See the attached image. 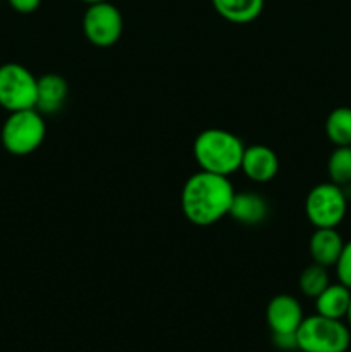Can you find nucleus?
Returning <instances> with one entry per match:
<instances>
[{
    "label": "nucleus",
    "mask_w": 351,
    "mask_h": 352,
    "mask_svg": "<svg viewBox=\"0 0 351 352\" xmlns=\"http://www.w3.org/2000/svg\"><path fill=\"white\" fill-rule=\"evenodd\" d=\"M234 195L236 191L229 177L200 170L182 186V213L195 226H212L229 215Z\"/></svg>",
    "instance_id": "obj_1"
},
{
    "label": "nucleus",
    "mask_w": 351,
    "mask_h": 352,
    "mask_svg": "<svg viewBox=\"0 0 351 352\" xmlns=\"http://www.w3.org/2000/svg\"><path fill=\"white\" fill-rule=\"evenodd\" d=\"M243 153V141L224 129L202 131L193 143V155L200 168L226 177L240 170Z\"/></svg>",
    "instance_id": "obj_2"
},
{
    "label": "nucleus",
    "mask_w": 351,
    "mask_h": 352,
    "mask_svg": "<svg viewBox=\"0 0 351 352\" xmlns=\"http://www.w3.org/2000/svg\"><path fill=\"white\" fill-rule=\"evenodd\" d=\"M298 351L305 352H346L351 346V330L343 320L313 315L303 318L296 330Z\"/></svg>",
    "instance_id": "obj_3"
},
{
    "label": "nucleus",
    "mask_w": 351,
    "mask_h": 352,
    "mask_svg": "<svg viewBox=\"0 0 351 352\" xmlns=\"http://www.w3.org/2000/svg\"><path fill=\"white\" fill-rule=\"evenodd\" d=\"M47 134V126L36 109L17 110L10 112L2 126V144L9 153L24 157L41 146Z\"/></svg>",
    "instance_id": "obj_4"
},
{
    "label": "nucleus",
    "mask_w": 351,
    "mask_h": 352,
    "mask_svg": "<svg viewBox=\"0 0 351 352\" xmlns=\"http://www.w3.org/2000/svg\"><path fill=\"white\" fill-rule=\"evenodd\" d=\"M38 79L24 65L9 62L0 65V107L7 112L34 109Z\"/></svg>",
    "instance_id": "obj_5"
},
{
    "label": "nucleus",
    "mask_w": 351,
    "mask_h": 352,
    "mask_svg": "<svg viewBox=\"0 0 351 352\" xmlns=\"http://www.w3.org/2000/svg\"><path fill=\"white\" fill-rule=\"evenodd\" d=\"M348 210V196L341 186L323 182L308 192L305 201L306 219L317 229L334 227L343 222Z\"/></svg>",
    "instance_id": "obj_6"
},
{
    "label": "nucleus",
    "mask_w": 351,
    "mask_h": 352,
    "mask_svg": "<svg viewBox=\"0 0 351 352\" xmlns=\"http://www.w3.org/2000/svg\"><path fill=\"white\" fill-rule=\"evenodd\" d=\"M123 14L114 3H92L83 16V31L86 40L95 47H112L123 34Z\"/></svg>",
    "instance_id": "obj_7"
},
{
    "label": "nucleus",
    "mask_w": 351,
    "mask_h": 352,
    "mask_svg": "<svg viewBox=\"0 0 351 352\" xmlns=\"http://www.w3.org/2000/svg\"><path fill=\"white\" fill-rule=\"evenodd\" d=\"M303 308L296 298L279 294L268 301L265 320L272 333H295L303 322Z\"/></svg>",
    "instance_id": "obj_8"
},
{
    "label": "nucleus",
    "mask_w": 351,
    "mask_h": 352,
    "mask_svg": "<svg viewBox=\"0 0 351 352\" xmlns=\"http://www.w3.org/2000/svg\"><path fill=\"white\" fill-rule=\"evenodd\" d=\"M241 170L255 182H268L277 175L279 158L272 148L265 144H251L244 148Z\"/></svg>",
    "instance_id": "obj_9"
},
{
    "label": "nucleus",
    "mask_w": 351,
    "mask_h": 352,
    "mask_svg": "<svg viewBox=\"0 0 351 352\" xmlns=\"http://www.w3.org/2000/svg\"><path fill=\"white\" fill-rule=\"evenodd\" d=\"M69 86L62 76L45 74L38 79L36 88V105L34 109L40 113L54 116L62 110L65 100H67Z\"/></svg>",
    "instance_id": "obj_10"
},
{
    "label": "nucleus",
    "mask_w": 351,
    "mask_h": 352,
    "mask_svg": "<svg viewBox=\"0 0 351 352\" xmlns=\"http://www.w3.org/2000/svg\"><path fill=\"white\" fill-rule=\"evenodd\" d=\"M343 248V237L334 227L317 229L310 237V254H312L313 263H319L322 267H334L339 260Z\"/></svg>",
    "instance_id": "obj_11"
},
{
    "label": "nucleus",
    "mask_w": 351,
    "mask_h": 352,
    "mask_svg": "<svg viewBox=\"0 0 351 352\" xmlns=\"http://www.w3.org/2000/svg\"><path fill=\"white\" fill-rule=\"evenodd\" d=\"M229 215L244 226L262 223L268 215V205L264 196L255 192H236L231 203Z\"/></svg>",
    "instance_id": "obj_12"
},
{
    "label": "nucleus",
    "mask_w": 351,
    "mask_h": 352,
    "mask_svg": "<svg viewBox=\"0 0 351 352\" xmlns=\"http://www.w3.org/2000/svg\"><path fill=\"white\" fill-rule=\"evenodd\" d=\"M351 301V289L346 285L339 284H329L322 294L315 298V308L317 313L327 318L343 320L346 318L348 308H350Z\"/></svg>",
    "instance_id": "obj_13"
},
{
    "label": "nucleus",
    "mask_w": 351,
    "mask_h": 352,
    "mask_svg": "<svg viewBox=\"0 0 351 352\" xmlns=\"http://www.w3.org/2000/svg\"><path fill=\"white\" fill-rule=\"evenodd\" d=\"M220 17L234 24H248L264 10L265 0H210Z\"/></svg>",
    "instance_id": "obj_14"
},
{
    "label": "nucleus",
    "mask_w": 351,
    "mask_h": 352,
    "mask_svg": "<svg viewBox=\"0 0 351 352\" xmlns=\"http://www.w3.org/2000/svg\"><path fill=\"white\" fill-rule=\"evenodd\" d=\"M326 134L336 146H351V109L337 107L326 120Z\"/></svg>",
    "instance_id": "obj_15"
},
{
    "label": "nucleus",
    "mask_w": 351,
    "mask_h": 352,
    "mask_svg": "<svg viewBox=\"0 0 351 352\" xmlns=\"http://www.w3.org/2000/svg\"><path fill=\"white\" fill-rule=\"evenodd\" d=\"M330 182L337 186L351 184V146H337L327 162Z\"/></svg>",
    "instance_id": "obj_16"
},
{
    "label": "nucleus",
    "mask_w": 351,
    "mask_h": 352,
    "mask_svg": "<svg viewBox=\"0 0 351 352\" xmlns=\"http://www.w3.org/2000/svg\"><path fill=\"white\" fill-rule=\"evenodd\" d=\"M330 284L329 274H327V267H322L319 263H312L306 267L299 275V289L306 298L315 299L317 296L322 294Z\"/></svg>",
    "instance_id": "obj_17"
},
{
    "label": "nucleus",
    "mask_w": 351,
    "mask_h": 352,
    "mask_svg": "<svg viewBox=\"0 0 351 352\" xmlns=\"http://www.w3.org/2000/svg\"><path fill=\"white\" fill-rule=\"evenodd\" d=\"M334 267H336V274L341 284L346 285L348 289H351V241L344 243L339 260L336 261Z\"/></svg>",
    "instance_id": "obj_18"
},
{
    "label": "nucleus",
    "mask_w": 351,
    "mask_h": 352,
    "mask_svg": "<svg viewBox=\"0 0 351 352\" xmlns=\"http://www.w3.org/2000/svg\"><path fill=\"white\" fill-rule=\"evenodd\" d=\"M274 336V344L279 351L296 352L298 351V339L295 333H272Z\"/></svg>",
    "instance_id": "obj_19"
},
{
    "label": "nucleus",
    "mask_w": 351,
    "mask_h": 352,
    "mask_svg": "<svg viewBox=\"0 0 351 352\" xmlns=\"http://www.w3.org/2000/svg\"><path fill=\"white\" fill-rule=\"evenodd\" d=\"M9 6L19 14H31L40 7L41 0H7Z\"/></svg>",
    "instance_id": "obj_20"
},
{
    "label": "nucleus",
    "mask_w": 351,
    "mask_h": 352,
    "mask_svg": "<svg viewBox=\"0 0 351 352\" xmlns=\"http://www.w3.org/2000/svg\"><path fill=\"white\" fill-rule=\"evenodd\" d=\"M346 320H348V327H350L351 330V301H350V308H348V313H346Z\"/></svg>",
    "instance_id": "obj_21"
},
{
    "label": "nucleus",
    "mask_w": 351,
    "mask_h": 352,
    "mask_svg": "<svg viewBox=\"0 0 351 352\" xmlns=\"http://www.w3.org/2000/svg\"><path fill=\"white\" fill-rule=\"evenodd\" d=\"M81 2L88 3V6H92V3H98V2H107V0H81Z\"/></svg>",
    "instance_id": "obj_22"
},
{
    "label": "nucleus",
    "mask_w": 351,
    "mask_h": 352,
    "mask_svg": "<svg viewBox=\"0 0 351 352\" xmlns=\"http://www.w3.org/2000/svg\"><path fill=\"white\" fill-rule=\"evenodd\" d=\"M296 352H305V351H296Z\"/></svg>",
    "instance_id": "obj_23"
}]
</instances>
